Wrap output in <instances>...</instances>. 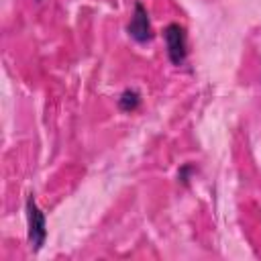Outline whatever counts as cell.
Wrapping results in <instances>:
<instances>
[{
    "mask_svg": "<svg viewBox=\"0 0 261 261\" xmlns=\"http://www.w3.org/2000/svg\"><path fill=\"white\" fill-rule=\"evenodd\" d=\"M163 39H165V49H167V57L171 61V65L179 67L186 63L188 59V33L186 27H181L179 22H169L163 29Z\"/></svg>",
    "mask_w": 261,
    "mask_h": 261,
    "instance_id": "cell-1",
    "label": "cell"
},
{
    "mask_svg": "<svg viewBox=\"0 0 261 261\" xmlns=\"http://www.w3.org/2000/svg\"><path fill=\"white\" fill-rule=\"evenodd\" d=\"M24 210H27V220H29V245H31L33 253H39L47 239V218L41 212V208L37 206L33 196L27 198Z\"/></svg>",
    "mask_w": 261,
    "mask_h": 261,
    "instance_id": "cell-2",
    "label": "cell"
},
{
    "mask_svg": "<svg viewBox=\"0 0 261 261\" xmlns=\"http://www.w3.org/2000/svg\"><path fill=\"white\" fill-rule=\"evenodd\" d=\"M126 33L133 41L137 43H149L153 39V29H151V20H149V12L141 2H135V10L130 16V22L126 24Z\"/></svg>",
    "mask_w": 261,
    "mask_h": 261,
    "instance_id": "cell-3",
    "label": "cell"
},
{
    "mask_svg": "<svg viewBox=\"0 0 261 261\" xmlns=\"http://www.w3.org/2000/svg\"><path fill=\"white\" fill-rule=\"evenodd\" d=\"M141 106V94L135 88H126L120 96H118V108L122 112H135Z\"/></svg>",
    "mask_w": 261,
    "mask_h": 261,
    "instance_id": "cell-4",
    "label": "cell"
},
{
    "mask_svg": "<svg viewBox=\"0 0 261 261\" xmlns=\"http://www.w3.org/2000/svg\"><path fill=\"white\" fill-rule=\"evenodd\" d=\"M192 171H194V165L192 163H186L179 171H177V179L184 184V186H188V181H190V175H192Z\"/></svg>",
    "mask_w": 261,
    "mask_h": 261,
    "instance_id": "cell-5",
    "label": "cell"
}]
</instances>
